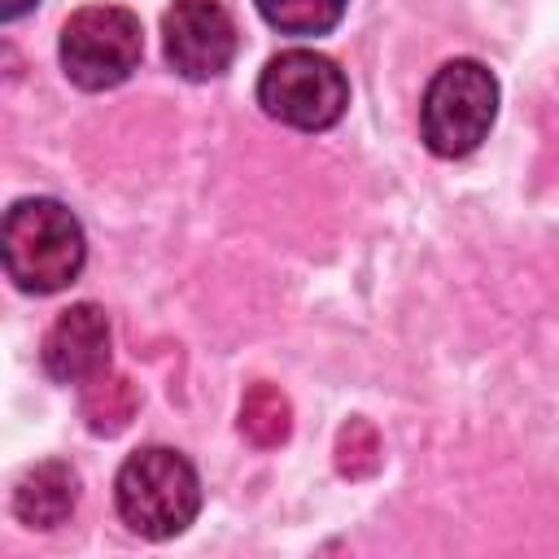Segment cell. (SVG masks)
Returning a JSON list of instances; mask_svg holds the SVG:
<instances>
[{
    "label": "cell",
    "instance_id": "obj_5",
    "mask_svg": "<svg viewBox=\"0 0 559 559\" xmlns=\"http://www.w3.org/2000/svg\"><path fill=\"white\" fill-rule=\"evenodd\" d=\"M144 57V31L131 9L87 4L61 26V70L83 92H105L131 79Z\"/></svg>",
    "mask_w": 559,
    "mask_h": 559
},
{
    "label": "cell",
    "instance_id": "obj_6",
    "mask_svg": "<svg viewBox=\"0 0 559 559\" xmlns=\"http://www.w3.org/2000/svg\"><path fill=\"white\" fill-rule=\"evenodd\" d=\"M166 61L183 79H218L240 48L236 22L218 0H175L162 17Z\"/></svg>",
    "mask_w": 559,
    "mask_h": 559
},
{
    "label": "cell",
    "instance_id": "obj_13",
    "mask_svg": "<svg viewBox=\"0 0 559 559\" xmlns=\"http://www.w3.org/2000/svg\"><path fill=\"white\" fill-rule=\"evenodd\" d=\"M39 0H0V22H17L22 13H31Z\"/></svg>",
    "mask_w": 559,
    "mask_h": 559
},
{
    "label": "cell",
    "instance_id": "obj_8",
    "mask_svg": "<svg viewBox=\"0 0 559 559\" xmlns=\"http://www.w3.org/2000/svg\"><path fill=\"white\" fill-rule=\"evenodd\" d=\"M79 507V472L61 459H44L22 472L13 489V515L26 528H57Z\"/></svg>",
    "mask_w": 559,
    "mask_h": 559
},
{
    "label": "cell",
    "instance_id": "obj_10",
    "mask_svg": "<svg viewBox=\"0 0 559 559\" xmlns=\"http://www.w3.org/2000/svg\"><path fill=\"white\" fill-rule=\"evenodd\" d=\"M140 393L127 376H114L109 367L92 380H83V415L92 424V432H122L127 419L135 415Z\"/></svg>",
    "mask_w": 559,
    "mask_h": 559
},
{
    "label": "cell",
    "instance_id": "obj_11",
    "mask_svg": "<svg viewBox=\"0 0 559 559\" xmlns=\"http://www.w3.org/2000/svg\"><path fill=\"white\" fill-rule=\"evenodd\" d=\"M258 13L284 35H328L345 17V0H258Z\"/></svg>",
    "mask_w": 559,
    "mask_h": 559
},
{
    "label": "cell",
    "instance_id": "obj_12",
    "mask_svg": "<svg viewBox=\"0 0 559 559\" xmlns=\"http://www.w3.org/2000/svg\"><path fill=\"white\" fill-rule=\"evenodd\" d=\"M380 432L362 419V415H354L341 432H336V472L341 476H349V480H362V476H371L376 467H380Z\"/></svg>",
    "mask_w": 559,
    "mask_h": 559
},
{
    "label": "cell",
    "instance_id": "obj_4",
    "mask_svg": "<svg viewBox=\"0 0 559 559\" xmlns=\"http://www.w3.org/2000/svg\"><path fill=\"white\" fill-rule=\"evenodd\" d=\"M258 105L297 131H328L349 105V83L341 66L310 48L275 52L258 79Z\"/></svg>",
    "mask_w": 559,
    "mask_h": 559
},
{
    "label": "cell",
    "instance_id": "obj_2",
    "mask_svg": "<svg viewBox=\"0 0 559 559\" xmlns=\"http://www.w3.org/2000/svg\"><path fill=\"white\" fill-rule=\"evenodd\" d=\"M114 502L131 533L148 542H166V537H179L197 520L201 480H197V467L179 450L144 445L127 454V463L118 467Z\"/></svg>",
    "mask_w": 559,
    "mask_h": 559
},
{
    "label": "cell",
    "instance_id": "obj_7",
    "mask_svg": "<svg viewBox=\"0 0 559 559\" xmlns=\"http://www.w3.org/2000/svg\"><path fill=\"white\" fill-rule=\"evenodd\" d=\"M39 362L61 384H83L109 367V319L96 301H79L52 319L44 332Z\"/></svg>",
    "mask_w": 559,
    "mask_h": 559
},
{
    "label": "cell",
    "instance_id": "obj_1",
    "mask_svg": "<svg viewBox=\"0 0 559 559\" xmlns=\"http://www.w3.org/2000/svg\"><path fill=\"white\" fill-rule=\"evenodd\" d=\"M0 253L4 271L26 293H61L79 280L87 240L74 210H66L52 197H26L4 214L0 227Z\"/></svg>",
    "mask_w": 559,
    "mask_h": 559
},
{
    "label": "cell",
    "instance_id": "obj_9",
    "mask_svg": "<svg viewBox=\"0 0 559 559\" xmlns=\"http://www.w3.org/2000/svg\"><path fill=\"white\" fill-rule=\"evenodd\" d=\"M240 432L258 445V450H271V445H284L288 432H293V406L284 397L280 384H249L245 397H240Z\"/></svg>",
    "mask_w": 559,
    "mask_h": 559
},
{
    "label": "cell",
    "instance_id": "obj_3",
    "mask_svg": "<svg viewBox=\"0 0 559 559\" xmlns=\"http://www.w3.org/2000/svg\"><path fill=\"white\" fill-rule=\"evenodd\" d=\"M498 118V79L489 66L472 57L445 61L419 105V135L437 157H467L480 148Z\"/></svg>",
    "mask_w": 559,
    "mask_h": 559
}]
</instances>
